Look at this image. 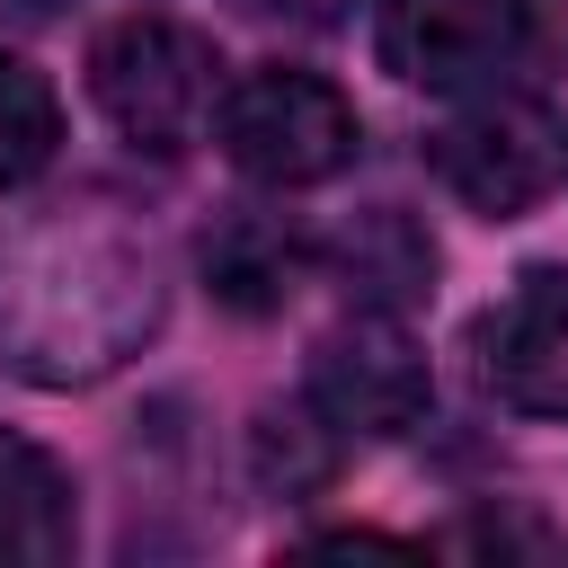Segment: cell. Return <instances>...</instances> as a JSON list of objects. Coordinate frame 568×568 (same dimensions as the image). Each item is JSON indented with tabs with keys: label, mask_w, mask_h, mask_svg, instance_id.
I'll list each match as a JSON object with an SVG mask.
<instances>
[{
	"label": "cell",
	"mask_w": 568,
	"mask_h": 568,
	"mask_svg": "<svg viewBox=\"0 0 568 568\" xmlns=\"http://www.w3.org/2000/svg\"><path fill=\"white\" fill-rule=\"evenodd\" d=\"M53 151H62V106L44 71L0 53V186H27L36 169H53Z\"/></svg>",
	"instance_id": "obj_11"
},
{
	"label": "cell",
	"mask_w": 568,
	"mask_h": 568,
	"mask_svg": "<svg viewBox=\"0 0 568 568\" xmlns=\"http://www.w3.org/2000/svg\"><path fill=\"white\" fill-rule=\"evenodd\" d=\"M337 444H346V435H337V426L311 408V390H302L293 408H266V417H257V479L284 488V497H293V488H320V479L337 470Z\"/></svg>",
	"instance_id": "obj_12"
},
{
	"label": "cell",
	"mask_w": 568,
	"mask_h": 568,
	"mask_svg": "<svg viewBox=\"0 0 568 568\" xmlns=\"http://www.w3.org/2000/svg\"><path fill=\"white\" fill-rule=\"evenodd\" d=\"M426 399H435L426 355L408 346V328L390 311H355V328L320 337V355H311V408L337 435H399L426 417Z\"/></svg>",
	"instance_id": "obj_6"
},
{
	"label": "cell",
	"mask_w": 568,
	"mask_h": 568,
	"mask_svg": "<svg viewBox=\"0 0 568 568\" xmlns=\"http://www.w3.org/2000/svg\"><path fill=\"white\" fill-rule=\"evenodd\" d=\"M213 133H222V160L240 178L275 186V195L337 178L355 160V142H364L346 89H328L320 71H293V62H266L248 80H231L222 106H213Z\"/></svg>",
	"instance_id": "obj_3"
},
{
	"label": "cell",
	"mask_w": 568,
	"mask_h": 568,
	"mask_svg": "<svg viewBox=\"0 0 568 568\" xmlns=\"http://www.w3.org/2000/svg\"><path fill=\"white\" fill-rule=\"evenodd\" d=\"M382 71L435 98L462 89H506V71H524L532 44V9L524 0H382Z\"/></svg>",
	"instance_id": "obj_5"
},
{
	"label": "cell",
	"mask_w": 568,
	"mask_h": 568,
	"mask_svg": "<svg viewBox=\"0 0 568 568\" xmlns=\"http://www.w3.org/2000/svg\"><path fill=\"white\" fill-rule=\"evenodd\" d=\"M337 257V275H346V293L364 302V311H408V302H426L435 293V240L408 222V213H355V231L328 248Z\"/></svg>",
	"instance_id": "obj_9"
},
{
	"label": "cell",
	"mask_w": 568,
	"mask_h": 568,
	"mask_svg": "<svg viewBox=\"0 0 568 568\" xmlns=\"http://www.w3.org/2000/svg\"><path fill=\"white\" fill-rule=\"evenodd\" d=\"M426 160H435V178H444L470 213L515 222V213H532V204L559 186V169H568V133H559V115H550L541 98L479 89L453 124L426 133Z\"/></svg>",
	"instance_id": "obj_4"
},
{
	"label": "cell",
	"mask_w": 568,
	"mask_h": 568,
	"mask_svg": "<svg viewBox=\"0 0 568 568\" xmlns=\"http://www.w3.org/2000/svg\"><path fill=\"white\" fill-rule=\"evenodd\" d=\"M160 248L115 204H44L0 231V364L71 390L160 328Z\"/></svg>",
	"instance_id": "obj_1"
},
{
	"label": "cell",
	"mask_w": 568,
	"mask_h": 568,
	"mask_svg": "<svg viewBox=\"0 0 568 568\" xmlns=\"http://www.w3.org/2000/svg\"><path fill=\"white\" fill-rule=\"evenodd\" d=\"M302 266H311V248H302L275 213H231V222H213V240H204V284H213L231 311H284V293L302 284Z\"/></svg>",
	"instance_id": "obj_10"
},
{
	"label": "cell",
	"mask_w": 568,
	"mask_h": 568,
	"mask_svg": "<svg viewBox=\"0 0 568 568\" xmlns=\"http://www.w3.org/2000/svg\"><path fill=\"white\" fill-rule=\"evenodd\" d=\"M479 373L524 417H568V266H524L479 320Z\"/></svg>",
	"instance_id": "obj_7"
},
{
	"label": "cell",
	"mask_w": 568,
	"mask_h": 568,
	"mask_svg": "<svg viewBox=\"0 0 568 568\" xmlns=\"http://www.w3.org/2000/svg\"><path fill=\"white\" fill-rule=\"evenodd\" d=\"M18 9H53V0H18Z\"/></svg>",
	"instance_id": "obj_13"
},
{
	"label": "cell",
	"mask_w": 568,
	"mask_h": 568,
	"mask_svg": "<svg viewBox=\"0 0 568 568\" xmlns=\"http://www.w3.org/2000/svg\"><path fill=\"white\" fill-rule=\"evenodd\" d=\"M89 98H98V115L133 151H160L169 160V151L204 142V124L222 106V62L178 18H115L89 44Z\"/></svg>",
	"instance_id": "obj_2"
},
{
	"label": "cell",
	"mask_w": 568,
	"mask_h": 568,
	"mask_svg": "<svg viewBox=\"0 0 568 568\" xmlns=\"http://www.w3.org/2000/svg\"><path fill=\"white\" fill-rule=\"evenodd\" d=\"M80 541V506H71V470L44 444L0 435V568H53Z\"/></svg>",
	"instance_id": "obj_8"
}]
</instances>
